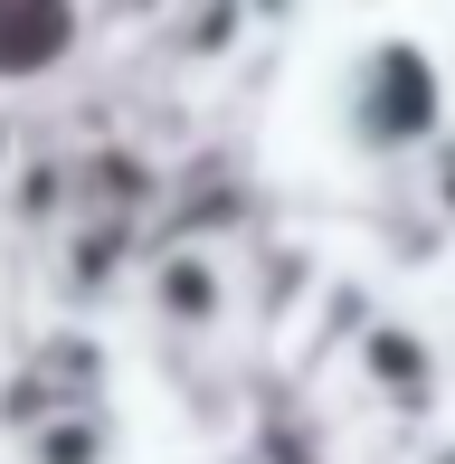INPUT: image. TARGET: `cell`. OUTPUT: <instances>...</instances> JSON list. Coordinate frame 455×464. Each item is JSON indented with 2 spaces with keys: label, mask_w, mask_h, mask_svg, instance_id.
I'll return each mask as SVG.
<instances>
[{
  "label": "cell",
  "mask_w": 455,
  "mask_h": 464,
  "mask_svg": "<svg viewBox=\"0 0 455 464\" xmlns=\"http://www.w3.org/2000/svg\"><path fill=\"white\" fill-rule=\"evenodd\" d=\"M86 29V0H0V76H48Z\"/></svg>",
  "instance_id": "1"
}]
</instances>
